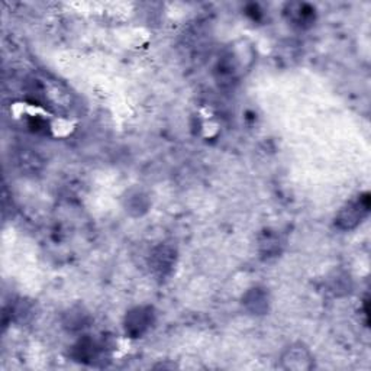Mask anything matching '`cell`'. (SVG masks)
<instances>
[{"label":"cell","instance_id":"2","mask_svg":"<svg viewBox=\"0 0 371 371\" xmlns=\"http://www.w3.org/2000/svg\"><path fill=\"white\" fill-rule=\"evenodd\" d=\"M155 321V309L150 305H140L126 312L123 320V331L126 336L132 339H138L151 331Z\"/></svg>","mask_w":371,"mask_h":371},{"label":"cell","instance_id":"8","mask_svg":"<svg viewBox=\"0 0 371 371\" xmlns=\"http://www.w3.org/2000/svg\"><path fill=\"white\" fill-rule=\"evenodd\" d=\"M280 236L274 232V231H264L260 238H258V248H260V254L264 258H272V257H277L280 254Z\"/></svg>","mask_w":371,"mask_h":371},{"label":"cell","instance_id":"5","mask_svg":"<svg viewBox=\"0 0 371 371\" xmlns=\"http://www.w3.org/2000/svg\"><path fill=\"white\" fill-rule=\"evenodd\" d=\"M243 305L251 315H266L270 310V295L267 288L260 286L248 288L243 296Z\"/></svg>","mask_w":371,"mask_h":371},{"label":"cell","instance_id":"1","mask_svg":"<svg viewBox=\"0 0 371 371\" xmlns=\"http://www.w3.org/2000/svg\"><path fill=\"white\" fill-rule=\"evenodd\" d=\"M371 207L370 193H361L343 205L335 217V226L341 231H353L368 217Z\"/></svg>","mask_w":371,"mask_h":371},{"label":"cell","instance_id":"11","mask_svg":"<svg viewBox=\"0 0 371 371\" xmlns=\"http://www.w3.org/2000/svg\"><path fill=\"white\" fill-rule=\"evenodd\" d=\"M245 12H247V15L248 16H251L254 20H258L260 18H261V9H260V6L258 5H255V4H250V5H247V8H245Z\"/></svg>","mask_w":371,"mask_h":371},{"label":"cell","instance_id":"7","mask_svg":"<svg viewBox=\"0 0 371 371\" xmlns=\"http://www.w3.org/2000/svg\"><path fill=\"white\" fill-rule=\"evenodd\" d=\"M287 15L300 28H306L315 22V8L309 4H290Z\"/></svg>","mask_w":371,"mask_h":371},{"label":"cell","instance_id":"4","mask_svg":"<svg viewBox=\"0 0 371 371\" xmlns=\"http://www.w3.org/2000/svg\"><path fill=\"white\" fill-rule=\"evenodd\" d=\"M150 270L158 279L169 277L177 262V250L170 244H158L150 254Z\"/></svg>","mask_w":371,"mask_h":371},{"label":"cell","instance_id":"9","mask_svg":"<svg viewBox=\"0 0 371 371\" xmlns=\"http://www.w3.org/2000/svg\"><path fill=\"white\" fill-rule=\"evenodd\" d=\"M150 202L147 196H144L141 192H135L134 195H129L126 200V210L135 212V215H142L144 212L148 210Z\"/></svg>","mask_w":371,"mask_h":371},{"label":"cell","instance_id":"6","mask_svg":"<svg viewBox=\"0 0 371 371\" xmlns=\"http://www.w3.org/2000/svg\"><path fill=\"white\" fill-rule=\"evenodd\" d=\"M100 348L102 347L96 339H93L90 335H85L71 347V357L74 358V361L90 364L99 357Z\"/></svg>","mask_w":371,"mask_h":371},{"label":"cell","instance_id":"10","mask_svg":"<svg viewBox=\"0 0 371 371\" xmlns=\"http://www.w3.org/2000/svg\"><path fill=\"white\" fill-rule=\"evenodd\" d=\"M66 316H67L66 325L70 329H80V328L86 327V324H87V313L82 312L80 309L70 310V313H67Z\"/></svg>","mask_w":371,"mask_h":371},{"label":"cell","instance_id":"3","mask_svg":"<svg viewBox=\"0 0 371 371\" xmlns=\"http://www.w3.org/2000/svg\"><path fill=\"white\" fill-rule=\"evenodd\" d=\"M279 367L286 371H310L315 368V358L302 342L290 343L280 354Z\"/></svg>","mask_w":371,"mask_h":371}]
</instances>
